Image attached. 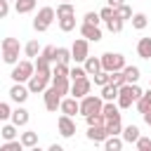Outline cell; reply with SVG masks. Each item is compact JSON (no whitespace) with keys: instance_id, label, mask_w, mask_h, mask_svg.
<instances>
[{"instance_id":"36","label":"cell","mask_w":151,"mask_h":151,"mask_svg":"<svg viewBox=\"0 0 151 151\" xmlns=\"http://www.w3.org/2000/svg\"><path fill=\"white\" fill-rule=\"evenodd\" d=\"M106 28H109L111 33H120V31H123V19H118V17L106 19Z\"/></svg>"},{"instance_id":"49","label":"cell","mask_w":151,"mask_h":151,"mask_svg":"<svg viewBox=\"0 0 151 151\" xmlns=\"http://www.w3.org/2000/svg\"><path fill=\"white\" fill-rule=\"evenodd\" d=\"M142 116H144V123H146V125L151 127V109H149V111H144Z\"/></svg>"},{"instance_id":"1","label":"cell","mask_w":151,"mask_h":151,"mask_svg":"<svg viewBox=\"0 0 151 151\" xmlns=\"http://www.w3.org/2000/svg\"><path fill=\"white\" fill-rule=\"evenodd\" d=\"M142 92H144V90H142L137 83H123V85L118 87V97H116L118 109H130V106L139 99Z\"/></svg>"},{"instance_id":"3","label":"cell","mask_w":151,"mask_h":151,"mask_svg":"<svg viewBox=\"0 0 151 151\" xmlns=\"http://www.w3.org/2000/svg\"><path fill=\"white\" fill-rule=\"evenodd\" d=\"M0 47H2V61L14 66V64L19 61V50H21L19 40H17V38H5Z\"/></svg>"},{"instance_id":"19","label":"cell","mask_w":151,"mask_h":151,"mask_svg":"<svg viewBox=\"0 0 151 151\" xmlns=\"http://www.w3.org/2000/svg\"><path fill=\"white\" fill-rule=\"evenodd\" d=\"M83 68H85V73H87V76H94L97 71H101V59H99V57H90V54H87V59L83 61Z\"/></svg>"},{"instance_id":"22","label":"cell","mask_w":151,"mask_h":151,"mask_svg":"<svg viewBox=\"0 0 151 151\" xmlns=\"http://www.w3.org/2000/svg\"><path fill=\"white\" fill-rule=\"evenodd\" d=\"M101 116L109 120V118H120V111H118V104L113 101H104L101 104Z\"/></svg>"},{"instance_id":"12","label":"cell","mask_w":151,"mask_h":151,"mask_svg":"<svg viewBox=\"0 0 151 151\" xmlns=\"http://www.w3.org/2000/svg\"><path fill=\"white\" fill-rule=\"evenodd\" d=\"M80 35H83L87 42H99V40H101V28L94 26V24H85V21H83V26H80Z\"/></svg>"},{"instance_id":"52","label":"cell","mask_w":151,"mask_h":151,"mask_svg":"<svg viewBox=\"0 0 151 151\" xmlns=\"http://www.w3.org/2000/svg\"><path fill=\"white\" fill-rule=\"evenodd\" d=\"M64 2H71V0H64Z\"/></svg>"},{"instance_id":"5","label":"cell","mask_w":151,"mask_h":151,"mask_svg":"<svg viewBox=\"0 0 151 151\" xmlns=\"http://www.w3.org/2000/svg\"><path fill=\"white\" fill-rule=\"evenodd\" d=\"M99 59H101V68L109 71V73L111 71H123V66H125V57L120 52H106Z\"/></svg>"},{"instance_id":"41","label":"cell","mask_w":151,"mask_h":151,"mask_svg":"<svg viewBox=\"0 0 151 151\" xmlns=\"http://www.w3.org/2000/svg\"><path fill=\"white\" fill-rule=\"evenodd\" d=\"M106 83H109V71H104V68L97 71V73H94V85L101 87V85H106Z\"/></svg>"},{"instance_id":"9","label":"cell","mask_w":151,"mask_h":151,"mask_svg":"<svg viewBox=\"0 0 151 151\" xmlns=\"http://www.w3.org/2000/svg\"><path fill=\"white\" fill-rule=\"evenodd\" d=\"M50 80H52V78H45V76H38V73H33V76L26 80V83H28L26 87H28V92H31V94H42V90L50 85Z\"/></svg>"},{"instance_id":"50","label":"cell","mask_w":151,"mask_h":151,"mask_svg":"<svg viewBox=\"0 0 151 151\" xmlns=\"http://www.w3.org/2000/svg\"><path fill=\"white\" fill-rule=\"evenodd\" d=\"M106 2H109V7H118V5H123L125 0H106Z\"/></svg>"},{"instance_id":"26","label":"cell","mask_w":151,"mask_h":151,"mask_svg":"<svg viewBox=\"0 0 151 151\" xmlns=\"http://www.w3.org/2000/svg\"><path fill=\"white\" fill-rule=\"evenodd\" d=\"M14 9L17 14H28L35 9V0H14Z\"/></svg>"},{"instance_id":"35","label":"cell","mask_w":151,"mask_h":151,"mask_svg":"<svg viewBox=\"0 0 151 151\" xmlns=\"http://www.w3.org/2000/svg\"><path fill=\"white\" fill-rule=\"evenodd\" d=\"M54 14H57V17H66V14H76V7H73L71 2H61V5H57V9H54Z\"/></svg>"},{"instance_id":"6","label":"cell","mask_w":151,"mask_h":151,"mask_svg":"<svg viewBox=\"0 0 151 151\" xmlns=\"http://www.w3.org/2000/svg\"><path fill=\"white\" fill-rule=\"evenodd\" d=\"M54 9L52 7H42L38 14H35V19H33V28L38 31V33H42V31H47L50 26H52V21H54Z\"/></svg>"},{"instance_id":"30","label":"cell","mask_w":151,"mask_h":151,"mask_svg":"<svg viewBox=\"0 0 151 151\" xmlns=\"http://www.w3.org/2000/svg\"><path fill=\"white\" fill-rule=\"evenodd\" d=\"M54 61L68 64V61H71V50H68V47H54Z\"/></svg>"},{"instance_id":"34","label":"cell","mask_w":151,"mask_h":151,"mask_svg":"<svg viewBox=\"0 0 151 151\" xmlns=\"http://www.w3.org/2000/svg\"><path fill=\"white\" fill-rule=\"evenodd\" d=\"M24 54H26V57H33V59H35V57L40 54V45H38V40H28V42L24 45Z\"/></svg>"},{"instance_id":"32","label":"cell","mask_w":151,"mask_h":151,"mask_svg":"<svg viewBox=\"0 0 151 151\" xmlns=\"http://www.w3.org/2000/svg\"><path fill=\"white\" fill-rule=\"evenodd\" d=\"M113 17H118V19H123V21H125V19H130V17H132V7H127V5L123 2V5L113 7Z\"/></svg>"},{"instance_id":"48","label":"cell","mask_w":151,"mask_h":151,"mask_svg":"<svg viewBox=\"0 0 151 151\" xmlns=\"http://www.w3.org/2000/svg\"><path fill=\"white\" fill-rule=\"evenodd\" d=\"M9 14V2L7 0H0V19H5Z\"/></svg>"},{"instance_id":"53","label":"cell","mask_w":151,"mask_h":151,"mask_svg":"<svg viewBox=\"0 0 151 151\" xmlns=\"http://www.w3.org/2000/svg\"><path fill=\"white\" fill-rule=\"evenodd\" d=\"M7 2H9V0H7Z\"/></svg>"},{"instance_id":"17","label":"cell","mask_w":151,"mask_h":151,"mask_svg":"<svg viewBox=\"0 0 151 151\" xmlns=\"http://www.w3.org/2000/svg\"><path fill=\"white\" fill-rule=\"evenodd\" d=\"M59 111L66 113V116H76V113H78V99H76V97L61 99V101H59Z\"/></svg>"},{"instance_id":"47","label":"cell","mask_w":151,"mask_h":151,"mask_svg":"<svg viewBox=\"0 0 151 151\" xmlns=\"http://www.w3.org/2000/svg\"><path fill=\"white\" fill-rule=\"evenodd\" d=\"M111 17H113V7H109V5H106V7L99 12V19H104V21H106V19H111Z\"/></svg>"},{"instance_id":"20","label":"cell","mask_w":151,"mask_h":151,"mask_svg":"<svg viewBox=\"0 0 151 151\" xmlns=\"http://www.w3.org/2000/svg\"><path fill=\"white\" fill-rule=\"evenodd\" d=\"M120 137H123V142L134 144V142L139 139V127H137V125H127V127H123V130H120Z\"/></svg>"},{"instance_id":"28","label":"cell","mask_w":151,"mask_h":151,"mask_svg":"<svg viewBox=\"0 0 151 151\" xmlns=\"http://www.w3.org/2000/svg\"><path fill=\"white\" fill-rule=\"evenodd\" d=\"M116 97H118V87L116 85H111V83L101 85V99L104 101H116Z\"/></svg>"},{"instance_id":"2","label":"cell","mask_w":151,"mask_h":151,"mask_svg":"<svg viewBox=\"0 0 151 151\" xmlns=\"http://www.w3.org/2000/svg\"><path fill=\"white\" fill-rule=\"evenodd\" d=\"M35 73V66H33V61L31 59H21V61H17L14 64V68H12V80L14 83H26L31 76Z\"/></svg>"},{"instance_id":"29","label":"cell","mask_w":151,"mask_h":151,"mask_svg":"<svg viewBox=\"0 0 151 151\" xmlns=\"http://www.w3.org/2000/svg\"><path fill=\"white\" fill-rule=\"evenodd\" d=\"M139 68L137 66H123V78H125V83H137L139 80Z\"/></svg>"},{"instance_id":"8","label":"cell","mask_w":151,"mask_h":151,"mask_svg":"<svg viewBox=\"0 0 151 151\" xmlns=\"http://www.w3.org/2000/svg\"><path fill=\"white\" fill-rule=\"evenodd\" d=\"M90 90H92V83H90L87 76H83V78H76V80L71 83V90H68V92H71L76 99H80V97H85Z\"/></svg>"},{"instance_id":"4","label":"cell","mask_w":151,"mask_h":151,"mask_svg":"<svg viewBox=\"0 0 151 151\" xmlns=\"http://www.w3.org/2000/svg\"><path fill=\"white\" fill-rule=\"evenodd\" d=\"M101 104H104L101 97L87 92V94L80 97V101H78V113H83V116H87V113H99V111H101Z\"/></svg>"},{"instance_id":"43","label":"cell","mask_w":151,"mask_h":151,"mask_svg":"<svg viewBox=\"0 0 151 151\" xmlns=\"http://www.w3.org/2000/svg\"><path fill=\"white\" fill-rule=\"evenodd\" d=\"M134 146H137L139 151H146V149H151V139H149V137H142V134H139V139L134 142Z\"/></svg>"},{"instance_id":"10","label":"cell","mask_w":151,"mask_h":151,"mask_svg":"<svg viewBox=\"0 0 151 151\" xmlns=\"http://www.w3.org/2000/svg\"><path fill=\"white\" fill-rule=\"evenodd\" d=\"M42 99H45V109L54 113V111L59 109V101H61V94H59V92H57L54 87H45V90H42Z\"/></svg>"},{"instance_id":"37","label":"cell","mask_w":151,"mask_h":151,"mask_svg":"<svg viewBox=\"0 0 151 151\" xmlns=\"http://www.w3.org/2000/svg\"><path fill=\"white\" fill-rule=\"evenodd\" d=\"M0 134H2V139H5V142H7V139H14V137H17V125H14V123H9V125H2Z\"/></svg>"},{"instance_id":"46","label":"cell","mask_w":151,"mask_h":151,"mask_svg":"<svg viewBox=\"0 0 151 151\" xmlns=\"http://www.w3.org/2000/svg\"><path fill=\"white\" fill-rule=\"evenodd\" d=\"M40 54H42L45 59H50V64H52V61H54V45H47V47H45Z\"/></svg>"},{"instance_id":"7","label":"cell","mask_w":151,"mask_h":151,"mask_svg":"<svg viewBox=\"0 0 151 151\" xmlns=\"http://www.w3.org/2000/svg\"><path fill=\"white\" fill-rule=\"evenodd\" d=\"M87 54H90V45H87V40H85V38H78V40L71 45V59H73L76 64H83V61L87 59Z\"/></svg>"},{"instance_id":"23","label":"cell","mask_w":151,"mask_h":151,"mask_svg":"<svg viewBox=\"0 0 151 151\" xmlns=\"http://www.w3.org/2000/svg\"><path fill=\"white\" fill-rule=\"evenodd\" d=\"M137 54L142 59H151V38H139L137 42Z\"/></svg>"},{"instance_id":"16","label":"cell","mask_w":151,"mask_h":151,"mask_svg":"<svg viewBox=\"0 0 151 151\" xmlns=\"http://www.w3.org/2000/svg\"><path fill=\"white\" fill-rule=\"evenodd\" d=\"M52 87L64 97V94H68V90H71V83H68V76H52Z\"/></svg>"},{"instance_id":"42","label":"cell","mask_w":151,"mask_h":151,"mask_svg":"<svg viewBox=\"0 0 151 151\" xmlns=\"http://www.w3.org/2000/svg\"><path fill=\"white\" fill-rule=\"evenodd\" d=\"M83 76H87L83 66H73V68H68V78H71V80H76V78H83Z\"/></svg>"},{"instance_id":"11","label":"cell","mask_w":151,"mask_h":151,"mask_svg":"<svg viewBox=\"0 0 151 151\" xmlns=\"http://www.w3.org/2000/svg\"><path fill=\"white\" fill-rule=\"evenodd\" d=\"M57 127H59V134L61 137H73L76 134V123H73V116H59V120H57Z\"/></svg>"},{"instance_id":"18","label":"cell","mask_w":151,"mask_h":151,"mask_svg":"<svg viewBox=\"0 0 151 151\" xmlns=\"http://www.w3.org/2000/svg\"><path fill=\"white\" fill-rule=\"evenodd\" d=\"M9 118H12V123H14L17 127H24V125L28 123V118H31V116H28V111H26L24 106H17V109L9 113Z\"/></svg>"},{"instance_id":"13","label":"cell","mask_w":151,"mask_h":151,"mask_svg":"<svg viewBox=\"0 0 151 151\" xmlns=\"http://www.w3.org/2000/svg\"><path fill=\"white\" fill-rule=\"evenodd\" d=\"M28 87L24 85V83H14L12 87H9V99L12 101H17V104H24L26 99H28Z\"/></svg>"},{"instance_id":"44","label":"cell","mask_w":151,"mask_h":151,"mask_svg":"<svg viewBox=\"0 0 151 151\" xmlns=\"http://www.w3.org/2000/svg\"><path fill=\"white\" fill-rule=\"evenodd\" d=\"M99 12H87L85 14V24H94V26H99Z\"/></svg>"},{"instance_id":"31","label":"cell","mask_w":151,"mask_h":151,"mask_svg":"<svg viewBox=\"0 0 151 151\" xmlns=\"http://www.w3.org/2000/svg\"><path fill=\"white\" fill-rule=\"evenodd\" d=\"M104 125H106V132L109 134H120V130H123L120 118H109V120H104Z\"/></svg>"},{"instance_id":"24","label":"cell","mask_w":151,"mask_h":151,"mask_svg":"<svg viewBox=\"0 0 151 151\" xmlns=\"http://www.w3.org/2000/svg\"><path fill=\"white\" fill-rule=\"evenodd\" d=\"M134 104H137V111H139V113L149 111V109H151V87H149L146 92H142V94H139V99H137Z\"/></svg>"},{"instance_id":"39","label":"cell","mask_w":151,"mask_h":151,"mask_svg":"<svg viewBox=\"0 0 151 151\" xmlns=\"http://www.w3.org/2000/svg\"><path fill=\"white\" fill-rule=\"evenodd\" d=\"M109 83H111V85H116V87H120V85L125 83L123 71H111V73H109Z\"/></svg>"},{"instance_id":"45","label":"cell","mask_w":151,"mask_h":151,"mask_svg":"<svg viewBox=\"0 0 151 151\" xmlns=\"http://www.w3.org/2000/svg\"><path fill=\"white\" fill-rule=\"evenodd\" d=\"M9 113H12V109H9V104H5V101H0V120H7V118H9Z\"/></svg>"},{"instance_id":"15","label":"cell","mask_w":151,"mask_h":151,"mask_svg":"<svg viewBox=\"0 0 151 151\" xmlns=\"http://www.w3.org/2000/svg\"><path fill=\"white\" fill-rule=\"evenodd\" d=\"M33 66H35V73H38V76H45V78H52V68H50V59H45L42 54H38V57H35V61H33Z\"/></svg>"},{"instance_id":"51","label":"cell","mask_w":151,"mask_h":151,"mask_svg":"<svg viewBox=\"0 0 151 151\" xmlns=\"http://www.w3.org/2000/svg\"><path fill=\"white\" fill-rule=\"evenodd\" d=\"M149 87H151V78H149Z\"/></svg>"},{"instance_id":"25","label":"cell","mask_w":151,"mask_h":151,"mask_svg":"<svg viewBox=\"0 0 151 151\" xmlns=\"http://www.w3.org/2000/svg\"><path fill=\"white\" fill-rule=\"evenodd\" d=\"M21 144H24V149H35L38 146V132H33V130L21 132Z\"/></svg>"},{"instance_id":"21","label":"cell","mask_w":151,"mask_h":151,"mask_svg":"<svg viewBox=\"0 0 151 151\" xmlns=\"http://www.w3.org/2000/svg\"><path fill=\"white\" fill-rule=\"evenodd\" d=\"M101 144H104V149H106V151H120L125 142H123V137H118V134H109Z\"/></svg>"},{"instance_id":"14","label":"cell","mask_w":151,"mask_h":151,"mask_svg":"<svg viewBox=\"0 0 151 151\" xmlns=\"http://www.w3.org/2000/svg\"><path fill=\"white\" fill-rule=\"evenodd\" d=\"M106 137H109V132H106V125H90V130H87V139H90V142H94V144H101Z\"/></svg>"},{"instance_id":"38","label":"cell","mask_w":151,"mask_h":151,"mask_svg":"<svg viewBox=\"0 0 151 151\" xmlns=\"http://www.w3.org/2000/svg\"><path fill=\"white\" fill-rule=\"evenodd\" d=\"M24 149V144H21V139L17 142V139H7L2 146H0V151H21Z\"/></svg>"},{"instance_id":"27","label":"cell","mask_w":151,"mask_h":151,"mask_svg":"<svg viewBox=\"0 0 151 151\" xmlns=\"http://www.w3.org/2000/svg\"><path fill=\"white\" fill-rule=\"evenodd\" d=\"M57 19H59V28L64 33H68V31L76 28V14H66V17H57Z\"/></svg>"},{"instance_id":"33","label":"cell","mask_w":151,"mask_h":151,"mask_svg":"<svg viewBox=\"0 0 151 151\" xmlns=\"http://www.w3.org/2000/svg\"><path fill=\"white\" fill-rule=\"evenodd\" d=\"M130 19H132V26H134L137 31H142V28H146V26H149V19H146V14H142V12L132 14Z\"/></svg>"},{"instance_id":"40","label":"cell","mask_w":151,"mask_h":151,"mask_svg":"<svg viewBox=\"0 0 151 151\" xmlns=\"http://www.w3.org/2000/svg\"><path fill=\"white\" fill-rule=\"evenodd\" d=\"M85 120H87V125H104V120H106V118H104V116H101V111H99V113H87V116H85Z\"/></svg>"}]
</instances>
